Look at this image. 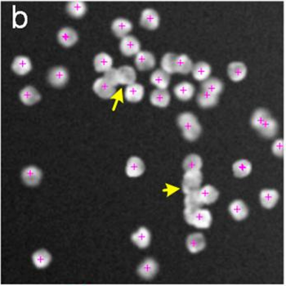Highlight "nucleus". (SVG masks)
Returning a JSON list of instances; mask_svg holds the SVG:
<instances>
[{
	"instance_id": "obj_1",
	"label": "nucleus",
	"mask_w": 286,
	"mask_h": 286,
	"mask_svg": "<svg viewBox=\"0 0 286 286\" xmlns=\"http://www.w3.org/2000/svg\"><path fill=\"white\" fill-rule=\"evenodd\" d=\"M178 125L182 129L183 137L188 141H196L202 132V128L195 114L182 113L178 117Z\"/></svg>"
},
{
	"instance_id": "obj_2",
	"label": "nucleus",
	"mask_w": 286,
	"mask_h": 286,
	"mask_svg": "<svg viewBox=\"0 0 286 286\" xmlns=\"http://www.w3.org/2000/svg\"><path fill=\"white\" fill-rule=\"evenodd\" d=\"M184 217L188 224L194 226L196 228L208 229L212 224V214L206 208L196 209H184Z\"/></svg>"
},
{
	"instance_id": "obj_3",
	"label": "nucleus",
	"mask_w": 286,
	"mask_h": 286,
	"mask_svg": "<svg viewBox=\"0 0 286 286\" xmlns=\"http://www.w3.org/2000/svg\"><path fill=\"white\" fill-rule=\"evenodd\" d=\"M203 181V174L200 170L187 171L185 173L182 180V190L186 195L198 190Z\"/></svg>"
},
{
	"instance_id": "obj_4",
	"label": "nucleus",
	"mask_w": 286,
	"mask_h": 286,
	"mask_svg": "<svg viewBox=\"0 0 286 286\" xmlns=\"http://www.w3.org/2000/svg\"><path fill=\"white\" fill-rule=\"evenodd\" d=\"M49 84L56 88H61L66 84L69 80L67 69L62 66H57L50 69L47 76Z\"/></svg>"
},
{
	"instance_id": "obj_5",
	"label": "nucleus",
	"mask_w": 286,
	"mask_h": 286,
	"mask_svg": "<svg viewBox=\"0 0 286 286\" xmlns=\"http://www.w3.org/2000/svg\"><path fill=\"white\" fill-rule=\"evenodd\" d=\"M120 49L124 55L131 57V56L137 55L140 52L141 44L137 38L132 35H127L121 39Z\"/></svg>"
},
{
	"instance_id": "obj_6",
	"label": "nucleus",
	"mask_w": 286,
	"mask_h": 286,
	"mask_svg": "<svg viewBox=\"0 0 286 286\" xmlns=\"http://www.w3.org/2000/svg\"><path fill=\"white\" fill-rule=\"evenodd\" d=\"M92 89L94 92L103 99H109L112 98L116 92V88L114 86L110 85L104 78H99L94 82Z\"/></svg>"
},
{
	"instance_id": "obj_7",
	"label": "nucleus",
	"mask_w": 286,
	"mask_h": 286,
	"mask_svg": "<svg viewBox=\"0 0 286 286\" xmlns=\"http://www.w3.org/2000/svg\"><path fill=\"white\" fill-rule=\"evenodd\" d=\"M140 24L144 28L154 31L159 27V16L156 11L151 8H147L141 12Z\"/></svg>"
},
{
	"instance_id": "obj_8",
	"label": "nucleus",
	"mask_w": 286,
	"mask_h": 286,
	"mask_svg": "<svg viewBox=\"0 0 286 286\" xmlns=\"http://www.w3.org/2000/svg\"><path fill=\"white\" fill-rule=\"evenodd\" d=\"M135 65L141 72L153 69L155 65V58L152 53L147 51H140L136 55Z\"/></svg>"
},
{
	"instance_id": "obj_9",
	"label": "nucleus",
	"mask_w": 286,
	"mask_h": 286,
	"mask_svg": "<svg viewBox=\"0 0 286 286\" xmlns=\"http://www.w3.org/2000/svg\"><path fill=\"white\" fill-rule=\"evenodd\" d=\"M146 167L142 159L137 156H132L127 162L125 172L129 178H138L145 172Z\"/></svg>"
},
{
	"instance_id": "obj_10",
	"label": "nucleus",
	"mask_w": 286,
	"mask_h": 286,
	"mask_svg": "<svg viewBox=\"0 0 286 286\" xmlns=\"http://www.w3.org/2000/svg\"><path fill=\"white\" fill-rule=\"evenodd\" d=\"M43 177V173L39 168L29 166L23 170L21 178L27 186H35L39 185Z\"/></svg>"
},
{
	"instance_id": "obj_11",
	"label": "nucleus",
	"mask_w": 286,
	"mask_h": 286,
	"mask_svg": "<svg viewBox=\"0 0 286 286\" xmlns=\"http://www.w3.org/2000/svg\"><path fill=\"white\" fill-rule=\"evenodd\" d=\"M159 265L153 258H147L137 268V273L144 279H151L157 274Z\"/></svg>"
},
{
	"instance_id": "obj_12",
	"label": "nucleus",
	"mask_w": 286,
	"mask_h": 286,
	"mask_svg": "<svg viewBox=\"0 0 286 286\" xmlns=\"http://www.w3.org/2000/svg\"><path fill=\"white\" fill-rule=\"evenodd\" d=\"M58 42L65 47H72L77 43L79 36L77 32L70 27H65L60 30L57 34Z\"/></svg>"
},
{
	"instance_id": "obj_13",
	"label": "nucleus",
	"mask_w": 286,
	"mask_h": 286,
	"mask_svg": "<svg viewBox=\"0 0 286 286\" xmlns=\"http://www.w3.org/2000/svg\"><path fill=\"white\" fill-rule=\"evenodd\" d=\"M206 246V241L202 233H193L188 235L186 239V247L192 253H199L204 250Z\"/></svg>"
},
{
	"instance_id": "obj_14",
	"label": "nucleus",
	"mask_w": 286,
	"mask_h": 286,
	"mask_svg": "<svg viewBox=\"0 0 286 286\" xmlns=\"http://www.w3.org/2000/svg\"><path fill=\"white\" fill-rule=\"evenodd\" d=\"M197 193H198L200 202L203 205L213 204L219 199V190L211 185H206L204 187L200 188Z\"/></svg>"
},
{
	"instance_id": "obj_15",
	"label": "nucleus",
	"mask_w": 286,
	"mask_h": 286,
	"mask_svg": "<svg viewBox=\"0 0 286 286\" xmlns=\"http://www.w3.org/2000/svg\"><path fill=\"white\" fill-rule=\"evenodd\" d=\"M227 74L232 81L240 82L244 80L247 75V67L243 62L234 61L229 64Z\"/></svg>"
},
{
	"instance_id": "obj_16",
	"label": "nucleus",
	"mask_w": 286,
	"mask_h": 286,
	"mask_svg": "<svg viewBox=\"0 0 286 286\" xmlns=\"http://www.w3.org/2000/svg\"><path fill=\"white\" fill-rule=\"evenodd\" d=\"M131 240L140 249H146L151 244V235L147 227H141L131 235Z\"/></svg>"
},
{
	"instance_id": "obj_17",
	"label": "nucleus",
	"mask_w": 286,
	"mask_h": 286,
	"mask_svg": "<svg viewBox=\"0 0 286 286\" xmlns=\"http://www.w3.org/2000/svg\"><path fill=\"white\" fill-rule=\"evenodd\" d=\"M111 30L115 36L118 38H124L133 30V24L125 18L115 19L111 25Z\"/></svg>"
},
{
	"instance_id": "obj_18",
	"label": "nucleus",
	"mask_w": 286,
	"mask_h": 286,
	"mask_svg": "<svg viewBox=\"0 0 286 286\" xmlns=\"http://www.w3.org/2000/svg\"><path fill=\"white\" fill-rule=\"evenodd\" d=\"M145 89L141 84H134L127 86L125 91V98L128 102L132 103L140 102L144 97Z\"/></svg>"
},
{
	"instance_id": "obj_19",
	"label": "nucleus",
	"mask_w": 286,
	"mask_h": 286,
	"mask_svg": "<svg viewBox=\"0 0 286 286\" xmlns=\"http://www.w3.org/2000/svg\"><path fill=\"white\" fill-rule=\"evenodd\" d=\"M228 209L233 219L236 221L244 220L249 215V208L245 202L241 200H234L230 204Z\"/></svg>"
},
{
	"instance_id": "obj_20",
	"label": "nucleus",
	"mask_w": 286,
	"mask_h": 286,
	"mask_svg": "<svg viewBox=\"0 0 286 286\" xmlns=\"http://www.w3.org/2000/svg\"><path fill=\"white\" fill-rule=\"evenodd\" d=\"M260 202L264 208H272L277 204L280 198L279 192L274 189H264L260 192Z\"/></svg>"
},
{
	"instance_id": "obj_21",
	"label": "nucleus",
	"mask_w": 286,
	"mask_h": 286,
	"mask_svg": "<svg viewBox=\"0 0 286 286\" xmlns=\"http://www.w3.org/2000/svg\"><path fill=\"white\" fill-rule=\"evenodd\" d=\"M20 99L25 105L32 106L41 100V95L36 88L32 86H27L20 91Z\"/></svg>"
},
{
	"instance_id": "obj_22",
	"label": "nucleus",
	"mask_w": 286,
	"mask_h": 286,
	"mask_svg": "<svg viewBox=\"0 0 286 286\" xmlns=\"http://www.w3.org/2000/svg\"><path fill=\"white\" fill-rule=\"evenodd\" d=\"M12 69L18 76H25L32 69L31 60L25 56H19L15 58L12 64Z\"/></svg>"
},
{
	"instance_id": "obj_23",
	"label": "nucleus",
	"mask_w": 286,
	"mask_h": 286,
	"mask_svg": "<svg viewBox=\"0 0 286 286\" xmlns=\"http://www.w3.org/2000/svg\"><path fill=\"white\" fill-rule=\"evenodd\" d=\"M150 100H151V104L154 106L163 108L170 104L171 97L167 90L155 89L151 92Z\"/></svg>"
},
{
	"instance_id": "obj_24",
	"label": "nucleus",
	"mask_w": 286,
	"mask_h": 286,
	"mask_svg": "<svg viewBox=\"0 0 286 286\" xmlns=\"http://www.w3.org/2000/svg\"><path fill=\"white\" fill-rule=\"evenodd\" d=\"M93 65L97 72L105 73L112 68V57L106 53H99L94 58Z\"/></svg>"
},
{
	"instance_id": "obj_25",
	"label": "nucleus",
	"mask_w": 286,
	"mask_h": 286,
	"mask_svg": "<svg viewBox=\"0 0 286 286\" xmlns=\"http://www.w3.org/2000/svg\"><path fill=\"white\" fill-rule=\"evenodd\" d=\"M118 72V82L120 84H126V85H130V84H134L137 79V75L136 72L132 66L129 65H124L117 69Z\"/></svg>"
},
{
	"instance_id": "obj_26",
	"label": "nucleus",
	"mask_w": 286,
	"mask_h": 286,
	"mask_svg": "<svg viewBox=\"0 0 286 286\" xmlns=\"http://www.w3.org/2000/svg\"><path fill=\"white\" fill-rule=\"evenodd\" d=\"M174 93L180 100H190L195 93V87L188 82L180 83L174 88Z\"/></svg>"
},
{
	"instance_id": "obj_27",
	"label": "nucleus",
	"mask_w": 286,
	"mask_h": 286,
	"mask_svg": "<svg viewBox=\"0 0 286 286\" xmlns=\"http://www.w3.org/2000/svg\"><path fill=\"white\" fill-rule=\"evenodd\" d=\"M170 76L163 69H156L151 76V83L156 86L158 89H164L170 85Z\"/></svg>"
},
{
	"instance_id": "obj_28",
	"label": "nucleus",
	"mask_w": 286,
	"mask_h": 286,
	"mask_svg": "<svg viewBox=\"0 0 286 286\" xmlns=\"http://www.w3.org/2000/svg\"><path fill=\"white\" fill-rule=\"evenodd\" d=\"M192 72L195 80H198V81H204L210 76L211 66L207 62L200 61L198 63L193 65Z\"/></svg>"
},
{
	"instance_id": "obj_29",
	"label": "nucleus",
	"mask_w": 286,
	"mask_h": 286,
	"mask_svg": "<svg viewBox=\"0 0 286 286\" xmlns=\"http://www.w3.org/2000/svg\"><path fill=\"white\" fill-rule=\"evenodd\" d=\"M202 89L204 92L212 94L215 96H219L221 92H223V84L217 78H209L204 80L202 83Z\"/></svg>"
},
{
	"instance_id": "obj_30",
	"label": "nucleus",
	"mask_w": 286,
	"mask_h": 286,
	"mask_svg": "<svg viewBox=\"0 0 286 286\" xmlns=\"http://www.w3.org/2000/svg\"><path fill=\"white\" fill-rule=\"evenodd\" d=\"M232 170L236 178H245L251 173L252 164L247 159H240L233 163Z\"/></svg>"
},
{
	"instance_id": "obj_31",
	"label": "nucleus",
	"mask_w": 286,
	"mask_h": 286,
	"mask_svg": "<svg viewBox=\"0 0 286 286\" xmlns=\"http://www.w3.org/2000/svg\"><path fill=\"white\" fill-rule=\"evenodd\" d=\"M32 261L37 268L43 269L47 267L51 263L52 256L47 250L39 249L33 254Z\"/></svg>"
},
{
	"instance_id": "obj_32",
	"label": "nucleus",
	"mask_w": 286,
	"mask_h": 286,
	"mask_svg": "<svg viewBox=\"0 0 286 286\" xmlns=\"http://www.w3.org/2000/svg\"><path fill=\"white\" fill-rule=\"evenodd\" d=\"M66 11L74 18H80L85 15L87 6L83 1H70L66 5Z\"/></svg>"
},
{
	"instance_id": "obj_33",
	"label": "nucleus",
	"mask_w": 286,
	"mask_h": 286,
	"mask_svg": "<svg viewBox=\"0 0 286 286\" xmlns=\"http://www.w3.org/2000/svg\"><path fill=\"white\" fill-rule=\"evenodd\" d=\"M193 65H194L192 63L190 57L186 54L177 56L175 61V72L186 75L192 72Z\"/></svg>"
},
{
	"instance_id": "obj_34",
	"label": "nucleus",
	"mask_w": 286,
	"mask_h": 286,
	"mask_svg": "<svg viewBox=\"0 0 286 286\" xmlns=\"http://www.w3.org/2000/svg\"><path fill=\"white\" fill-rule=\"evenodd\" d=\"M270 118H271V114L268 110L264 108L257 109L252 115L251 125L253 129L258 131L264 125V123Z\"/></svg>"
},
{
	"instance_id": "obj_35",
	"label": "nucleus",
	"mask_w": 286,
	"mask_h": 286,
	"mask_svg": "<svg viewBox=\"0 0 286 286\" xmlns=\"http://www.w3.org/2000/svg\"><path fill=\"white\" fill-rule=\"evenodd\" d=\"M278 129H279V126H278L277 122L271 117L264 123V125L261 127V129L258 130V132L263 137H266V138H272L277 134Z\"/></svg>"
},
{
	"instance_id": "obj_36",
	"label": "nucleus",
	"mask_w": 286,
	"mask_h": 286,
	"mask_svg": "<svg viewBox=\"0 0 286 286\" xmlns=\"http://www.w3.org/2000/svg\"><path fill=\"white\" fill-rule=\"evenodd\" d=\"M182 166L186 172L200 170L203 166L202 159L200 155L192 154V155H187L186 159H184Z\"/></svg>"
},
{
	"instance_id": "obj_37",
	"label": "nucleus",
	"mask_w": 286,
	"mask_h": 286,
	"mask_svg": "<svg viewBox=\"0 0 286 286\" xmlns=\"http://www.w3.org/2000/svg\"><path fill=\"white\" fill-rule=\"evenodd\" d=\"M197 102H198L199 106L202 108H210L218 104L219 96H215V95L202 91L197 96Z\"/></svg>"
},
{
	"instance_id": "obj_38",
	"label": "nucleus",
	"mask_w": 286,
	"mask_h": 286,
	"mask_svg": "<svg viewBox=\"0 0 286 286\" xmlns=\"http://www.w3.org/2000/svg\"><path fill=\"white\" fill-rule=\"evenodd\" d=\"M177 55L174 53H166L161 60V67L163 72L169 74L175 73V61Z\"/></svg>"
},
{
	"instance_id": "obj_39",
	"label": "nucleus",
	"mask_w": 286,
	"mask_h": 286,
	"mask_svg": "<svg viewBox=\"0 0 286 286\" xmlns=\"http://www.w3.org/2000/svg\"><path fill=\"white\" fill-rule=\"evenodd\" d=\"M198 190L192 192L190 194L186 195V198L184 200V204H185V208L187 209H196V208H201L203 204L200 202L199 199Z\"/></svg>"
},
{
	"instance_id": "obj_40",
	"label": "nucleus",
	"mask_w": 286,
	"mask_h": 286,
	"mask_svg": "<svg viewBox=\"0 0 286 286\" xmlns=\"http://www.w3.org/2000/svg\"><path fill=\"white\" fill-rule=\"evenodd\" d=\"M103 78H104L106 81L108 82L110 85L114 86V87H116L118 84H120L117 69L111 68V69H109L107 72H105Z\"/></svg>"
},
{
	"instance_id": "obj_41",
	"label": "nucleus",
	"mask_w": 286,
	"mask_h": 286,
	"mask_svg": "<svg viewBox=\"0 0 286 286\" xmlns=\"http://www.w3.org/2000/svg\"><path fill=\"white\" fill-rule=\"evenodd\" d=\"M272 152L278 157H282L284 152V141L283 139H277L272 145Z\"/></svg>"
}]
</instances>
